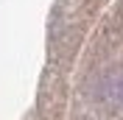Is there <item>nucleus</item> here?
<instances>
[{"label":"nucleus","instance_id":"nucleus-1","mask_svg":"<svg viewBox=\"0 0 123 120\" xmlns=\"http://www.w3.org/2000/svg\"><path fill=\"white\" fill-rule=\"evenodd\" d=\"M104 95L115 103H123V70L104 78Z\"/></svg>","mask_w":123,"mask_h":120}]
</instances>
